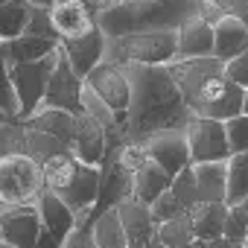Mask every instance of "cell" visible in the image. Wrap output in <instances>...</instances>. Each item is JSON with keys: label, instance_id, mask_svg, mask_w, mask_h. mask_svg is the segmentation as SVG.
<instances>
[{"label": "cell", "instance_id": "4dcf8cb0", "mask_svg": "<svg viewBox=\"0 0 248 248\" xmlns=\"http://www.w3.org/2000/svg\"><path fill=\"white\" fill-rule=\"evenodd\" d=\"M0 158H27V129L21 120L0 123Z\"/></svg>", "mask_w": 248, "mask_h": 248}, {"label": "cell", "instance_id": "83f0119b", "mask_svg": "<svg viewBox=\"0 0 248 248\" xmlns=\"http://www.w3.org/2000/svg\"><path fill=\"white\" fill-rule=\"evenodd\" d=\"M30 21V0H6L0 3V41L9 44L24 35Z\"/></svg>", "mask_w": 248, "mask_h": 248}, {"label": "cell", "instance_id": "ee69618b", "mask_svg": "<svg viewBox=\"0 0 248 248\" xmlns=\"http://www.w3.org/2000/svg\"><path fill=\"white\" fill-rule=\"evenodd\" d=\"M242 114L248 117V91H245V96H242Z\"/></svg>", "mask_w": 248, "mask_h": 248}, {"label": "cell", "instance_id": "d590c367", "mask_svg": "<svg viewBox=\"0 0 248 248\" xmlns=\"http://www.w3.org/2000/svg\"><path fill=\"white\" fill-rule=\"evenodd\" d=\"M170 193L181 202V207L184 210H190V207H196L199 204V193H196V178H193V167H187L184 172H178L175 178H172V187H170Z\"/></svg>", "mask_w": 248, "mask_h": 248}, {"label": "cell", "instance_id": "2e32d148", "mask_svg": "<svg viewBox=\"0 0 248 248\" xmlns=\"http://www.w3.org/2000/svg\"><path fill=\"white\" fill-rule=\"evenodd\" d=\"M114 210L120 216V225H123V233H126L129 248H149L155 242L158 225H155V219H152L146 204H140L135 199H126L123 204H117Z\"/></svg>", "mask_w": 248, "mask_h": 248}, {"label": "cell", "instance_id": "e575fe53", "mask_svg": "<svg viewBox=\"0 0 248 248\" xmlns=\"http://www.w3.org/2000/svg\"><path fill=\"white\" fill-rule=\"evenodd\" d=\"M0 114L6 120H18V114H21L15 85H12V64H9L3 47H0Z\"/></svg>", "mask_w": 248, "mask_h": 248}, {"label": "cell", "instance_id": "f546056e", "mask_svg": "<svg viewBox=\"0 0 248 248\" xmlns=\"http://www.w3.org/2000/svg\"><path fill=\"white\" fill-rule=\"evenodd\" d=\"M248 202V152L245 155H231L228 158V196L225 204H242Z\"/></svg>", "mask_w": 248, "mask_h": 248}, {"label": "cell", "instance_id": "8d00e7d4", "mask_svg": "<svg viewBox=\"0 0 248 248\" xmlns=\"http://www.w3.org/2000/svg\"><path fill=\"white\" fill-rule=\"evenodd\" d=\"M149 213H152V219H155V225H164V222H172V219H178V216H184L187 210L181 207V202L167 190V193H161L152 204H149Z\"/></svg>", "mask_w": 248, "mask_h": 248}, {"label": "cell", "instance_id": "7c38bea8", "mask_svg": "<svg viewBox=\"0 0 248 248\" xmlns=\"http://www.w3.org/2000/svg\"><path fill=\"white\" fill-rule=\"evenodd\" d=\"M53 196H59V199L73 210L76 219H91L93 204H96V196H99V167H85V164H79L76 175H73L59 193H53Z\"/></svg>", "mask_w": 248, "mask_h": 248}, {"label": "cell", "instance_id": "7a4b0ae2", "mask_svg": "<svg viewBox=\"0 0 248 248\" xmlns=\"http://www.w3.org/2000/svg\"><path fill=\"white\" fill-rule=\"evenodd\" d=\"M93 21L105 38H126L143 32H178L199 15L196 0H123L91 3Z\"/></svg>", "mask_w": 248, "mask_h": 248}, {"label": "cell", "instance_id": "ab89813d", "mask_svg": "<svg viewBox=\"0 0 248 248\" xmlns=\"http://www.w3.org/2000/svg\"><path fill=\"white\" fill-rule=\"evenodd\" d=\"M225 76H228L233 85H239L242 91H248V50H245L242 56H236L233 62L225 64Z\"/></svg>", "mask_w": 248, "mask_h": 248}, {"label": "cell", "instance_id": "816d5d0a", "mask_svg": "<svg viewBox=\"0 0 248 248\" xmlns=\"http://www.w3.org/2000/svg\"><path fill=\"white\" fill-rule=\"evenodd\" d=\"M245 248H248V245H245Z\"/></svg>", "mask_w": 248, "mask_h": 248}, {"label": "cell", "instance_id": "cb8c5ba5", "mask_svg": "<svg viewBox=\"0 0 248 248\" xmlns=\"http://www.w3.org/2000/svg\"><path fill=\"white\" fill-rule=\"evenodd\" d=\"M170 187H172V178H170L158 164L146 161V164L135 172V178H132V199L149 207V204H152L161 193H167Z\"/></svg>", "mask_w": 248, "mask_h": 248}, {"label": "cell", "instance_id": "f1b7e54d", "mask_svg": "<svg viewBox=\"0 0 248 248\" xmlns=\"http://www.w3.org/2000/svg\"><path fill=\"white\" fill-rule=\"evenodd\" d=\"M24 129H27V158L35 161L38 167H44L47 161H53V158H59V155H64V152H70L64 143H59L56 138H50V135H44V132L27 126V123H24Z\"/></svg>", "mask_w": 248, "mask_h": 248}, {"label": "cell", "instance_id": "52a82bcc", "mask_svg": "<svg viewBox=\"0 0 248 248\" xmlns=\"http://www.w3.org/2000/svg\"><path fill=\"white\" fill-rule=\"evenodd\" d=\"M184 138H187V149H190L193 164H225L231 158L225 123L193 117L184 129Z\"/></svg>", "mask_w": 248, "mask_h": 248}, {"label": "cell", "instance_id": "b9f144b4", "mask_svg": "<svg viewBox=\"0 0 248 248\" xmlns=\"http://www.w3.org/2000/svg\"><path fill=\"white\" fill-rule=\"evenodd\" d=\"M35 248H64V242H59V239H56L53 233H47V231L41 228V236H38Z\"/></svg>", "mask_w": 248, "mask_h": 248}, {"label": "cell", "instance_id": "d4e9b609", "mask_svg": "<svg viewBox=\"0 0 248 248\" xmlns=\"http://www.w3.org/2000/svg\"><path fill=\"white\" fill-rule=\"evenodd\" d=\"M225 216H228V204H196L187 210L193 236L202 242H213L222 239V228H225Z\"/></svg>", "mask_w": 248, "mask_h": 248}, {"label": "cell", "instance_id": "9a60e30c", "mask_svg": "<svg viewBox=\"0 0 248 248\" xmlns=\"http://www.w3.org/2000/svg\"><path fill=\"white\" fill-rule=\"evenodd\" d=\"M41 236V216L35 210V204L30 207H15L3 213L0 222V242L9 248H35Z\"/></svg>", "mask_w": 248, "mask_h": 248}, {"label": "cell", "instance_id": "7dc6e473", "mask_svg": "<svg viewBox=\"0 0 248 248\" xmlns=\"http://www.w3.org/2000/svg\"><path fill=\"white\" fill-rule=\"evenodd\" d=\"M0 123H6V117H3V114H0Z\"/></svg>", "mask_w": 248, "mask_h": 248}, {"label": "cell", "instance_id": "44dd1931", "mask_svg": "<svg viewBox=\"0 0 248 248\" xmlns=\"http://www.w3.org/2000/svg\"><path fill=\"white\" fill-rule=\"evenodd\" d=\"M213 56V27L204 24L199 15L187 21L178 30V50L175 62H190V59H210Z\"/></svg>", "mask_w": 248, "mask_h": 248}, {"label": "cell", "instance_id": "9c48e42d", "mask_svg": "<svg viewBox=\"0 0 248 248\" xmlns=\"http://www.w3.org/2000/svg\"><path fill=\"white\" fill-rule=\"evenodd\" d=\"M85 88H91L114 114H126L129 111V79L126 70L117 67V64H99L85 76Z\"/></svg>", "mask_w": 248, "mask_h": 248}, {"label": "cell", "instance_id": "836d02e7", "mask_svg": "<svg viewBox=\"0 0 248 248\" xmlns=\"http://www.w3.org/2000/svg\"><path fill=\"white\" fill-rule=\"evenodd\" d=\"M222 239L231 242L233 248H245V242H248V202L228 207L225 228H222Z\"/></svg>", "mask_w": 248, "mask_h": 248}, {"label": "cell", "instance_id": "7bdbcfd3", "mask_svg": "<svg viewBox=\"0 0 248 248\" xmlns=\"http://www.w3.org/2000/svg\"><path fill=\"white\" fill-rule=\"evenodd\" d=\"M207 248H233V245L225 242V239H213V242H207Z\"/></svg>", "mask_w": 248, "mask_h": 248}, {"label": "cell", "instance_id": "ffe728a7", "mask_svg": "<svg viewBox=\"0 0 248 248\" xmlns=\"http://www.w3.org/2000/svg\"><path fill=\"white\" fill-rule=\"evenodd\" d=\"M35 210H38V216H41V228L47 231V233H53L59 242H67V236L79 228V222H85V219H76L73 216V210L59 199V196H53V193H41V199L35 202Z\"/></svg>", "mask_w": 248, "mask_h": 248}, {"label": "cell", "instance_id": "d6986e66", "mask_svg": "<svg viewBox=\"0 0 248 248\" xmlns=\"http://www.w3.org/2000/svg\"><path fill=\"white\" fill-rule=\"evenodd\" d=\"M248 50V27L233 15H222L213 24V59L228 64Z\"/></svg>", "mask_w": 248, "mask_h": 248}, {"label": "cell", "instance_id": "8992f818", "mask_svg": "<svg viewBox=\"0 0 248 248\" xmlns=\"http://www.w3.org/2000/svg\"><path fill=\"white\" fill-rule=\"evenodd\" d=\"M56 64H59V50L35 64H15L12 67V85H15V96H18V108H21V114H18L21 123L30 120L41 108V99L47 93V82H50Z\"/></svg>", "mask_w": 248, "mask_h": 248}, {"label": "cell", "instance_id": "6da1fadb", "mask_svg": "<svg viewBox=\"0 0 248 248\" xmlns=\"http://www.w3.org/2000/svg\"><path fill=\"white\" fill-rule=\"evenodd\" d=\"M129 79L126 143H146L161 132H184L193 114L187 111L167 67H123Z\"/></svg>", "mask_w": 248, "mask_h": 248}, {"label": "cell", "instance_id": "bcb514c9", "mask_svg": "<svg viewBox=\"0 0 248 248\" xmlns=\"http://www.w3.org/2000/svg\"><path fill=\"white\" fill-rule=\"evenodd\" d=\"M85 248H96V245H93V242H91V236H88V242H85Z\"/></svg>", "mask_w": 248, "mask_h": 248}, {"label": "cell", "instance_id": "603a6c76", "mask_svg": "<svg viewBox=\"0 0 248 248\" xmlns=\"http://www.w3.org/2000/svg\"><path fill=\"white\" fill-rule=\"evenodd\" d=\"M27 126L56 138L59 143H64L67 149L73 146V135H76V114H67V111H50V108H38L30 120H24Z\"/></svg>", "mask_w": 248, "mask_h": 248}, {"label": "cell", "instance_id": "1f68e13d", "mask_svg": "<svg viewBox=\"0 0 248 248\" xmlns=\"http://www.w3.org/2000/svg\"><path fill=\"white\" fill-rule=\"evenodd\" d=\"M50 3H53V0H30V21H27L24 35L59 41V35H56V30H53V21H50ZM59 44H62V41H59Z\"/></svg>", "mask_w": 248, "mask_h": 248}, {"label": "cell", "instance_id": "5b68a950", "mask_svg": "<svg viewBox=\"0 0 248 248\" xmlns=\"http://www.w3.org/2000/svg\"><path fill=\"white\" fill-rule=\"evenodd\" d=\"M242 96L245 91L239 85H233L225 73L210 79L196 96L193 102L187 105V111L193 117H202V120H216V123H228L233 117L242 114Z\"/></svg>", "mask_w": 248, "mask_h": 248}, {"label": "cell", "instance_id": "d6a6232c", "mask_svg": "<svg viewBox=\"0 0 248 248\" xmlns=\"http://www.w3.org/2000/svg\"><path fill=\"white\" fill-rule=\"evenodd\" d=\"M155 239H158L161 245H167V248H193L196 236H193V228H190L187 213H184V216H178V219H172V222L158 225Z\"/></svg>", "mask_w": 248, "mask_h": 248}, {"label": "cell", "instance_id": "f907efd6", "mask_svg": "<svg viewBox=\"0 0 248 248\" xmlns=\"http://www.w3.org/2000/svg\"><path fill=\"white\" fill-rule=\"evenodd\" d=\"M0 47H3V41H0Z\"/></svg>", "mask_w": 248, "mask_h": 248}, {"label": "cell", "instance_id": "c3c4849f", "mask_svg": "<svg viewBox=\"0 0 248 248\" xmlns=\"http://www.w3.org/2000/svg\"><path fill=\"white\" fill-rule=\"evenodd\" d=\"M0 248H9V245H3V242H0Z\"/></svg>", "mask_w": 248, "mask_h": 248}, {"label": "cell", "instance_id": "e0dca14e", "mask_svg": "<svg viewBox=\"0 0 248 248\" xmlns=\"http://www.w3.org/2000/svg\"><path fill=\"white\" fill-rule=\"evenodd\" d=\"M62 53L70 64V70L85 82V76L102 64V56H105V35L99 32V27H93L88 35L82 38H73V41H62Z\"/></svg>", "mask_w": 248, "mask_h": 248}, {"label": "cell", "instance_id": "8fae6325", "mask_svg": "<svg viewBox=\"0 0 248 248\" xmlns=\"http://www.w3.org/2000/svg\"><path fill=\"white\" fill-rule=\"evenodd\" d=\"M143 149H146L149 161L158 164L170 178H175L178 172H184L187 167H193L184 132H161V135L149 138V140L143 143Z\"/></svg>", "mask_w": 248, "mask_h": 248}, {"label": "cell", "instance_id": "4316f807", "mask_svg": "<svg viewBox=\"0 0 248 248\" xmlns=\"http://www.w3.org/2000/svg\"><path fill=\"white\" fill-rule=\"evenodd\" d=\"M91 242L96 248H129L123 225H120V216H117L114 207L102 210L91 219Z\"/></svg>", "mask_w": 248, "mask_h": 248}, {"label": "cell", "instance_id": "4fadbf2b", "mask_svg": "<svg viewBox=\"0 0 248 248\" xmlns=\"http://www.w3.org/2000/svg\"><path fill=\"white\" fill-rule=\"evenodd\" d=\"M50 21H53L59 41L82 38L96 27L93 6L85 3V0H59V3H50Z\"/></svg>", "mask_w": 248, "mask_h": 248}, {"label": "cell", "instance_id": "277c9868", "mask_svg": "<svg viewBox=\"0 0 248 248\" xmlns=\"http://www.w3.org/2000/svg\"><path fill=\"white\" fill-rule=\"evenodd\" d=\"M44 193V172L30 158H0V207H30Z\"/></svg>", "mask_w": 248, "mask_h": 248}, {"label": "cell", "instance_id": "3957f363", "mask_svg": "<svg viewBox=\"0 0 248 248\" xmlns=\"http://www.w3.org/2000/svg\"><path fill=\"white\" fill-rule=\"evenodd\" d=\"M178 32H143L126 38H105V64L117 67H170L175 62Z\"/></svg>", "mask_w": 248, "mask_h": 248}, {"label": "cell", "instance_id": "ba28073f", "mask_svg": "<svg viewBox=\"0 0 248 248\" xmlns=\"http://www.w3.org/2000/svg\"><path fill=\"white\" fill-rule=\"evenodd\" d=\"M82 88L85 82L70 70L62 47H59V64L47 82V93L41 99V108H50V111H67V114H79L82 111Z\"/></svg>", "mask_w": 248, "mask_h": 248}, {"label": "cell", "instance_id": "f6af8a7d", "mask_svg": "<svg viewBox=\"0 0 248 248\" xmlns=\"http://www.w3.org/2000/svg\"><path fill=\"white\" fill-rule=\"evenodd\" d=\"M149 248H167V245H161V242H158V239H155V242H152V245H149Z\"/></svg>", "mask_w": 248, "mask_h": 248}, {"label": "cell", "instance_id": "f35d334b", "mask_svg": "<svg viewBox=\"0 0 248 248\" xmlns=\"http://www.w3.org/2000/svg\"><path fill=\"white\" fill-rule=\"evenodd\" d=\"M146 161H149V155H146L143 143H126V146H120V149H117V164L126 170L132 178H135V172H138Z\"/></svg>", "mask_w": 248, "mask_h": 248}, {"label": "cell", "instance_id": "484cf974", "mask_svg": "<svg viewBox=\"0 0 248 248\" xmlns=\"http://www.w3.org/2000/svg\"><path fill=\"white\" fill-rule=\"evenodd\" d=\"M62 44L59 41H47V38H32V35H21L9 44H3V53L9 59V64H35L47 56H53Z\"/></svg>", "mask_w": 248, "mask_h": 248}, {"label": "cell", "instance_id": "30bf717a", "mask_svg": "<svg viewBox=\"0 0 248 248\" xmlns=\"http://www.w3.org/2000/svg\"><path fill=\"white\" fill-rule=\"evenodd\" d=\"M167 73L172 76V82H175V88H178L184 105H190L193 96H196L210 79H216V76L225 73V64L216 62L213 56H210V59H190V62H172V64L167 67Z\"/></svg>", "mask_w": 248, "mask_h": 248}, {"label": "cell", "instance_id": "7402d4cb", "mask_svg": "<svg viewBox=\"0 0 248 248\" xmlns=\"http://www.w3.org/2000/svg\"><path fill=\"white\" fill-rule=\"evenodd\" d=\"M199 204H225L228 196V161L225 164H193Z\"/></svg>", "mask_w": 248, "mask_h": 248}, {"label": "cell", "instance_id": "74e56055", "mask_svg": "<svg viewBox=\"0 0 248 248\" xmlns=\"http://www.w3.org/2000/svg\"><path fill=\"white\" fill-rule=\"evenodd\" d=\"M225 135H228L231 155H245L248 152V117L239 114V117L228 120L225 123Z\"/></svg>", "mask_w": 248, "mask_h": 248}, {"label": "cell", "instance_id": "f5cc1de1", "mask_svg": "<svg viewBox=\"0 0 248 248\" xmlns=\"http://www.w3.org/2000/svg\"><path fill=\"white\" fill-rule=\"evenodd\" d=\"M245 245H248V242H245Z\"/></svg>", "mask_w": 248, "mask_h": 248}, {"label": "cell", "instance_id": "60d3db41", "mask_svg": "<svg viewBox=\"0 0 248 248\" xmlns=\"http://www.w3.org/2000/svg\"><path fill=\"white\" fill-rule=\"evenodd\" d=\"M88 236H91V219H85V222H79V228L67 236V242H64V248H85V242H88Z\"/></svg>", "mask_w": 248, "mask_h": 248}, {"label": "cell", "instance_id": "ac0fdd59", "mask_svg": "<svg viewBox=\"0 0 248 248\" xmlns=\"http://www.w3.org/2000/svg\"><path fill=\"white\" fill-rule=\"evenodd\" d=\"M73 158L82 161L85 167H102L105 155H108V143L105 135L88 114H76V135H73V146H70Z\"/></svg>", "mask_w": 248, "mask_h": 248}, {"label": "cell", "instance_id": "681fc988", "mask_svg": "<svg viewBox=\"0 0 248 248\" xmlns=\"http://www.w3.org/2000/svg\"><path fill=\"white\" fill-rule=\"evenodd\" d=\"M0 222H3V213H0Z\"/></svg>", "mask_w": 248, "mask_h": 248}, {"label": "cell", "instance_id": "5bb4252c", "mask_svg": "<svg viewBox=\"0 0 248 248\" xmlns=\"http://www.w3.org/2000/svg\"><path fill=\"white\" fill-rule=\"evenodd\" d=\"M126 199H132V175L117 164V152H108L102 167H99V196H96L91 219L102 210H111V207L123 204Z\"/></svg>", "mask_w": 248, "mask_h": 248}]
</instances>
